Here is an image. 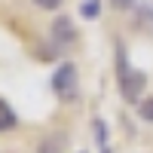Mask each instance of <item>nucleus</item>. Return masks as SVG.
<instances>
[{
	"label": "nucleus",
	"instance_id": "f257e3e1",
	"mask_svg": "<svg viewBox=\"0 0 153 153\" xmlns=\"http://www.w3.org/2000/svg\"><path fill=\"white\" fill-rule=\"evenodd\" d=\"M49 86H52V92H55L58 101H74L80 95V74H76L74 61H61V65L52 71Z\"/></svg>",
	"mask_w": 153,
	"mask_h": 153
},
{
	"label": "nucleus",
	"instance_id": "f03ea898",
	"mask_svg": "<svg viewBox=\"0 0 153 153\" xmlns=\"http://www.w3.org/2000/svg\"><path fill=\"white\" fill-rule=\"evenodd\" d=\"M117 80H120V95H123V101L138 104V101L144 98V89H147V74H144V71L129 68L123 76H117Z\"/></svg>",
	"mask_w": 153,
	"mask_h": 153
},
{
	"label": "nucleus",
	"instance_id": "7ed1b4c3",
	"mask_svg": "<svg viewBox=\"0 0 153 153\" xmlns=\"http://www.w3.org/2000/svg\"><path fill=\"white\" fill-rule=\"evenodd\" d=\"M49 40L55 43V49H71L76 43V28L68 16H55L52 28H49Z\"/></svg>",
	"mask_w": 153,
	"mask_h": 153
},
{
	"label": "nucleus",
	"instance_id": "20e7f679",
	"mask_svg": "<svg viewBox=\"0 0 153 153\" xmlns=\"http://www.w3.org/2000/svg\"><path fill=\"white\" fill-rule=\"evenodd\" d=\"M132 16H135V28H141L144 34L153 37V3L150 0H138V6L132 9Z\"/></svg>",
	"mask_w": 153,
	"mask_h": 153
},
{
	"label": "nucleus",
	"instance_id": "39448f33",
	"mask_svg": "<svg viewBox=\"0 0 153 153\" xmlns=\"http://www.w3.org/2000/svg\"><path fill=\"white\" fill-rule=\"evenodd\" d=\"M65 150H68V135L65 132H52L37 144V153H65Z\"/></svg>",
	"mask_w": 153,
	"mask_h": 153
},
{
	"label": "nucleus",
	"instance_id": "423d86ee",
	"mask_svg": "<svg viewBox=\"0 0 153 153\" xmlns=\"http://www.w3.org/2000/svg\"><path fill=\"white\" fill-rule=\"evenodd\" d=\"M16 126H19V117H16V110H12V104L0 98V135H3V132H12Z\"/></svg>",
	"mask_w": 153,
	"mask_h": 153
},
{
	"label": "nucleus",
	"instance_id": "0eeeda50",
	"mask_svg": "<svg viewBox=\"0 0 153 153\" xmlns=\"http://www.w3.org/2000/svg\"><path fill=\"white\" fill-rule=\"evenodd\" d=\"M101 6H104L101 0H83V3H80V16H83L86 22H95V19L101 16Z\"/></svg>",
	"mask_w": 153,
	"mask_h": 153
},
{
	"label": "nucleus",
	"instance_id": "6e6552de",
	"mask_svg": "<svg viewBox=\"0 0 153 153\" xmlns=\"http://www.w3.org/2000/svg\"><path fill=\"white\" fill-rule=\"evenodd\" d=\"M92 132H95V144L104 150V147H107V141H110V135H107V123L95 117V120H92Z\"/></svg>",
	"mask_w": 153,
	"mask_h": 153
},
{
	"label": "nucleus",
	"instance_id": "1a4fd4ad",
	"mask_svg": "<svg viewBox=\"0 0 153 153\" xmlns=\"http://www.w3.org/2000/svg\"><path fill=\"white\" fill-rule=\"evenodd\" d=\"M138 117H141L144 123H153V95L138 101Z\"/></svg>",
	"mask_w": 153,
	"mask_h": 153
},
{
	"label": "nucleus",
	"instance_id": "9d476101",
	"mask_svg": "<svg viewBox=\"0 0 153 153\" xmlns=\"http://www.w3.org/2000/svg\"><path fill=\"white\" fill-rule=\"evenodd\" d=\"M34 3L40 6V9H49V12H52V9H58L61 3H65V0H34Z\"/></svg>",
	"mask_w": 153,
	"mask_h": 153
},
{
	"label": "nucleus",
	"instance_id": "9b49d317",
	"mask_svg": "<svg viewBox=\"0 0 153 153\" xmlns=\"http://www.w3.org/2000/svg\"><path fill=\"white\" fill-rule=\"evenodd\" d=\"M113 6L123 9V12H132V9L138 6V0H113Z\"/></svg>",
	"mask_w": 153,
	"mask_h": 153
},
{
	"label": "nucleus",
	"instance_id": "f8f14e48",
	"mask_svg": "<svg viewBox=\"0 0 153 153\" xmlns=\"http://www.w3.org/2000/svg\"><path fill=\"white\" fill-rule=\"evenodd\" d=\"M101 153H110V147H104V150H101Z\"/></svg>",
	"mask_w": 153,
	"mask_h": 153
}]
</instances>
